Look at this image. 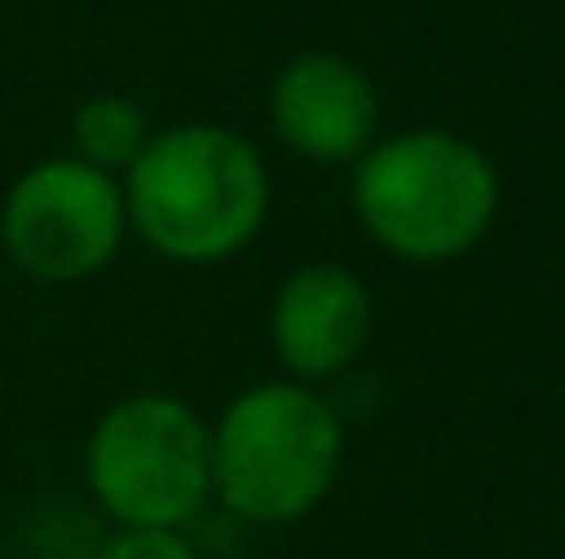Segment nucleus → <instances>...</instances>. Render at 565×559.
Wrapping results in <instances>:
<instances>
[{"instance_id":"nucleus-7","label":"nucleus","mask_w":565,"mask_h":559,"mask_svg":"<svg viewBox=\"0 0 565 559\" xmlns=\"http://www.w3.org/2000/svg\"><path fill=\"white\" fill-rule=\"evenodd\" d=\"M374 335V297L347 264H302L275 286L269 352L291 384L341 378Z\"/></svg>"},{"instance_id":"nucleus-3","label":"nucleus","mask_w":565,"mask_h":559,"mask_svg":"<svg viewBox=\"0 0 565 559\" xmlns=\"http://www.w3.org/2000/svg\"><path fill=\"white\" fill-rule=\"evenodd\" d=\"M352 214L401 264H456L500 214V171L461 132H390L352 165Z\"/></svg>"},{"instance_id":"nucleus-6","label":"nucleus","mask_w":565,"mask_h":559,"mask_svg":"<svg viewBox=\"0 0 565 559\" xmlns=\"http://www.w3.org/2000/svg\"><path fill=\"white\" fill-rule=\"evenodd\" d=\"M269 127L291 154L313 165H358L379 138L374 77L335 50H308L275 72Z\"/></svg>"},{"instance_id":"nucleus-2","label":"nucleus","mask_w":565,"mask_h":559,"mask_svg":"<svg viewBox=\"0 0 565 559\" xmlns=\"http://www.w3.org/2000/svg\"><path fill=\"white\" fill-rule=\"evenodd\" d=\"M347 461V428L313 384L264 378L225 400L209 422L214 499L253 527H291L313 516Z\"/></svg>"},{"instance_id":"nucleus-1","label":"nucleus","mask_w":565,"mask_h":559,"mask_svg":"<svg viewBox=\"0 0 565 559\" xmlns=\"http://www.w3.org/2000/svg\"><path fill=\"white\" fill-rule=\"evenodd\" d=\"M127 230L171 264H225L269 219L264 154L220 127L182 121L149 138V149L121 176Z\"/></svg>"},{"instance_id":"nucleus-8","label":"nucleus","mask_w":565,"mask_h":559,"mask_svg":"<svg viewBox=\"0 0 565 559\" xmlns=\"http://www.w3.org/2000/svg\"><path fill=\"white\" fill-rule=\"evenodd\" d=\"M149 138H154V127H149L143 105L127 99V94H94L72 116V160H83V165H94L116 182L149 149Z\"/></svg>"},{"instance_id":"nucleus-4","label":"nucleus","mask_w":565,"mask_h":559,"mask_svg":"<svg viewBox=\"0 0 565 559\" xmlns=\"http://www.w3.org/2000/svg\"><path fill=\"white\" fill-rule=\"evenodd\" d=\"M83 477L94 505L116 527L188 533L214 499L209 483V417L166 389L121 395L99 411L83 444Z\"/></svg>"},{"instance_id":"nucleus-5","label":"nucleus","mask_w":565,"mask_h":559,"mask_svg":"<svg viewBox=\"0 0 565 559\" xmlns=\"http://www.w3.org/2000/svg\"><path fill=\"white\" fill-rule=\"evenodd\" d=\"M127 241L121 182L61 154L28 165L0 197V247L39 286H77L116 264Z\"/></svg>"},{"instance_id":"nucleus-9","label":"nucleus","mask_w":565,"mask_h":559,"mask_svg":"<svg viewBox=\"0 0 565 559\" xmlns=\"http://www.w3.org/2000/svg\"><path fill=\"white\" fill-rule=\"evenodd\" d=\"M94 559H198L188 533L171 527H116Z\"/></svg>"}]
</instances>
